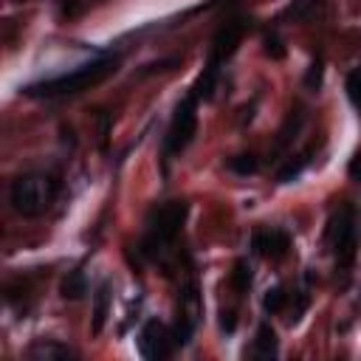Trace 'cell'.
<instances>
[{
  "instance_id": "15",
  "label": "cell",
  "mask_w": 361,
  "mask_h": 361,
  "mask_svg": "<svg viewBox=\"0 0 361 361\" xmlns=\"http://www.w3.org/2000/svg\"><path fill=\"white\" fill-rule=\"evenodd\" d=\"M87 293V276H85V271H68V276L62 279V296L65 299H71V302H76V299H82Z\"/></svg>"
},
{
  "instance_id": "4",
  "label": "cell",
  "mask_w": 361,
  "mask_h": 361,
  "mask_svg": "<svg viewBox=\"0 0 361 361\" xmlns=\"http://www.w3.org/2000/svg\"><path fill=\"white\" fill-rule=\"evenodd\" d=\"M324 243L336 259L338 268H350L355 262V245H358V228H355V209L350 203H344L338 212H333V217L327 220L324 228Z\"/></svg>"
},
{
  "instance_id": "7",
  "label": "cell",
  "mask_w": 361,
  "mask_h": 361,
  "mask_svg": "<svg viewBox=\"0 0 361 361\" xmlns=\"http://www.w3.org/2000/svg\"><path fill=\"white\" fill-rule=\"evenodd\" d=\"M135 344H138V353H141L144 358H149V361L166 358V355H172V350H175L172 330H169L164 322H158V319H147V322H144V327L138 330Z\"/></svg>"
},
{
  "instance_id": "19",
  "label": "cell",
  "mask_w": 361,
  "mask_h": 361,
  "mask_svg": "<svg viewBox=\"0 0 361 361\" xmlns=\"http://www.w3.org/2000/svg\"><path fill=\"white\" fill-rule=\"evenodd\" d=\"M322 76H324V68H322V59H313L307 73H305V87L307 90H319L322 87Z\"/></svg>"
},
{
  "instance_id": "10",
  "label": "cell",
  "mask_w": 361,
  "mask_h": 361,
  "mask_svg": "<svg viewBox=\"0 0 361 361\" xmlns=\"http://www.w3.org/2000/svg\"><path fill=\"white\" fill-rule=\"evenodd\" d=\"M28 358H45V361H56V358H76L79 353L56 338H37L28 350H25Z\"/></svg>"
},
{
  "instance_id": "16",
  "label": "cell",
  "mask_w": 361,
  "mask_h": 361,
  "mask_svg": "<svg viewBox=\"0 0 361 361\" xmlns=\"http://www.w3.org/2000/svg\"><path fill=\"white\" fill-rule=\"evenodd\" d=\"M226 169L234 175H254L259 169V158L254 152H240V155L226 158Z\"/></svg>"
},
{
  "instance_id": "21",
  "label": "cell",
  "mask_w": 361,
  "mask_h": 361,
  "mask_svg": "<svg viewBox=\"0 0 361 361\" xmlns=\"http://www.w3.org/2000/svg\"><path fill=\"white\" fill-rule=\"evenodd\" d=\"M265 54L271 56V59H282L285 56V48H282V42H279V37H265Z\"/></svg>"
},
{
  "instance_id": "1",
  "label": "cell",
  "mask_w": 361,
  "mask_h": 361,
  "mask_svg": "<svg viewBox=\"0 0 361 361\" xmlns=\"http://www.w3.org/2000/svg\"><path fill=\"white\" fill-rule=\"evenodd\" d=\"M116 65H118V59H116V56L90 59V62H85V65L73 68L71 73H62V76H51V79L31 82V85H25V87H23V93H25V96H45V99L73 96V93L87 90L90 85L104 82L110 73H116Z\"/></svg>"
},
{
  "instance_id": "18",
  "label": "cell",
  "mask_w": 361,
  "mask_h": 361,
  "mask_svg": "<svg viewBox=\"0 0 361 361\" xmlns=\"http://www.w3.org/2000/svg\"><path fill=\"white\" fill-rule=\"evenodd\" d=\"M344 90H347V99H350V104H353L355 110H361V65H358V68H353V71L347 73Z\"/></svg>"
},
{
  "instance_id": "11",
  "label": "cell",
  "mask_w": 361,
  "mask_h": 361,
  "mask_svg": "<svg viewBox=\"0 0 361 361\" xmlns=\"http://www.w3.org/2000/svg\"><path fill=\"white\" fill-rule=\"evenodd\" d=\"M110 299H113L110 285H107V282H102V285L96 288V293H93V324H90V330H93L96 336L102 333L104 319H107V313H110Z\"/></svg>"
},
{
  "instance_id": "13",
  "label": "cell",
  "mask_w": 361,
  "mask_h": 361,
  "mask_svg": "<svg viewBox=\"0 0 361 361\" xmlns=\"http://www.w3.org/2000/svg\"><path fill=\"white\" fill-rule=\"evenodd\" d=\"M310 155H313V147H307V149H302L296 158H290L279 172H276V180L279 183H293L307 166H310Z\"/></svg>"
},
{
  "instance_id": "5",
  "label": "cell",
  "mask_w": 361,
  "mask_h": 361,
  "mask_svg": "<svg viewBox=\"0 0 361 361\" xmlns=\"http://www.w3.org/2000/svg\"><path fill=\"white\" fill-rule=\"evenodd\" d=\"M195 133H197V99L192 93H186L175 104L169 127H166V135H164V166L172 161V155L183 152L192 144Z\"/></svg>"
},
{
  "instance_id": "14",
  "label": "cell",
  "mask_w": 361,
  "mask_h": 361,
  "mask_svg": "<svg viewBox=\"0 0 361 361\" xmlns=\"http://www.w3.org/2000/svg\"><path fill=\"white\" fill-rule=\"evenodd\" d=\"M228 282H231V288L237 290V296L248 293V288H251V282H254V271H251V262H248L245 257L234 262V271H231Z\"/></svg>"
},
{
  "instance_id": "6",
  "label": "cell",
  "mask_w": 361,
  "mask_h": 361,
  "mask_svg": "<svg viewBox=\"0 0 361 361\" xmlns=\"http://www.w3.org/2000/svg\"><path fill=\"white\" fill-rule=\"evenodd\" d=\"M245 31H248V17H234V20L223 23V25L217 28L212 45H209L206 62H214V65L223 68V65L234 56V51H237V45H240V39H243Z\"/></svg>"
},
{
  "instance_id": "9",
  "label": "cell",
  "mask_w": 361,
  "mask_h": 361,
  "mask_svg": "<svg viewBox=\"0 0 361 361\" xmlns=\"http://www.w3.org/2000/svg\"><path fill=\"white\" fill-rule=\"evenodd\" d=\"M276 353H279V341H276L274 327L268 322H259L251 347H245V355L248 358H274Z\"/></svg>"
},
{
  "instance_id": "2",
  "label": "cell",
  "mask_w": 361,
  "mask_h": 361,
  "mask_svg": "<svg viewBox=\"0 0 361 361\" xmlns=\"http://www.w3.org/2000/svg\"><path fill=\"white\" fill-rule=\"evenodd\" d=\"M59 192V180L56 175L51 172H23L11 180L8 186V200H11V209L23 217H39L45 214V209L54 203Z\"/></svg>"
},
{
  "instance_id": "17",
  "label": "cell",
  "mask_w": 361,
  "mask_h": 361,
  "mask_svg": "<svg viewBox=\"0 0 361 361\" xmlns=\"http://www.w3.org/2000/svg\"><path fill=\"white\" fill-rule=\"evenodd\" d=\"M288 299H290V293L282 288V285H274V288H268L265 293H262V310L265 313H279V310H285V305H288Z\"/></svg>"
},
{
  "instance_id": "8",
  "label": "cell",
  "mask_w": 361,
  "mask_h": 361,
  "mask_svg": "<svg viewBox=\"0 0 361 361\" xmlns=\"http://www.w3.org/2000/svg\"><path fill=\"white\" fill-rule=\"evenodd\" d=\"M290 248V234L279 226H259L251 234V251L265 259H282Z\"/></svg>"
},
{
  "instance_id": "20",
  "label": "cell",
  "mask_w": 361,
  "mask_h": 361,
  "mask_svg": "<svg viewBox=\"0 0 361 361\" xmlns=\"http://www.w3.org/2000/svg\"><path fill=\"white\" fill-rule=\"evenodd\" d=\"M322 0H293L288 8H285V17H305L313 6H319Z\"/></svg>"
},
{
  "instance_id": "12",
  "label": "cell",
  "mask_w": 361,
  "mask_h": 361,
  "mask_svg": "<svg viewBox=\"0 0 361 361\" xmlns=\"http://www.w3.org/2000/svg\"><path fill=\"white\" fill-rule=\"evenodd\" d=\"M302 121H305L302 107L290 110V113L285 116V124H282V127H279V133H276V144H274V149H285V147L290 144V138H296V133L302 130Z\"/></svg>"
},
{
  "instance_id": "3",
  "label": "cell",
  "mask_w": 361,
  "mask_h": 361,
  "mask_svg": "<svg viewBox=\"0 0 361 361\" xmlns=\"http://www.w3.org/2000/svg\"><path fill=\"white\" fill-rule=\"evenodd\" d=\"M186 214H189V203H186V200H169V203H164V206H155V209L149 212L147 234H144L138 251H141L147 259H158V257L175 243V237L180 234Z\"/></svg>"
}]
</instances>
